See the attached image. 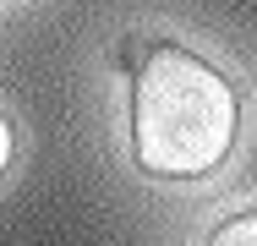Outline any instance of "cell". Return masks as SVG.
<instances>
[{
  "instance_id": "6da1fadb",
  "label": "cell",
  "mask_w": 257,
  "mask_h": 246,
  "mask_svg": "<svg viewBox=\"0 0 257 246\" xmlns=\"http://www.w3.org/2000/svg\"><path fill=\"white\" fill-rule=\"evenodd\" d=\"M241 132V98L224 71L181 44H154L132 71V153L148 175L197 181L219 170Z\"/></svg>"
},
{
  "instance_id": "7a4b0ae2",
  "label": "cell",
  "mask_w": 257,
  "mask_h": 246,
  "mask_svg": "<svg viewBox=\"0 0 257 246\" xmlns=\"http://www.w3.org/2000/svg\"><path fill=\"white\" fill-rule=\"evenodd\" d=\"M208 246H257V208L235 213V219H224V224L208 235Z\"/></svg>"
},
{
  "instance_id": "3957f363",
  "label": "cell",
  "mask_w": 257,
  "mask_h": 246,
  "mask_svg": "<svg viewBox=\"0 0 257 246\" xmlns=\"http://www.w3.org/2000/svg\"><path fill=\"white\" fill-rule=\"evenodd\" d=\"M11 148H17V132H11V120L0 115V175H6V164H11Z\"/></svg>"
}]
</instances>
